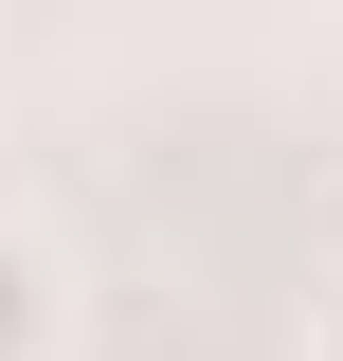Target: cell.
<instances>
[{
  "instance_id": "1",
  "label": "cell",
  "mask_w": 343,
  "mask_h": 361,
  "mask_svg": "<svg viewBox=\"0 0 343 361\" xmlns=\"http://www.w3.org/2000/svg\"><path fill=\"white\" fill-rule=\"evenodd\" d=\"M54 343H73V271L0 217V361H54Z\"/></svg>"
},
{
  "instance_id": "2",
  "label": "cell",
  "mask_w": 343,
  "mask_h": 361,
  "mask_svg": "<svg viewBox=\"0 0 343 361\" xmlns=\"http://www.w3.org/2000/svg\"><path fill=\"white\" fill-rule=\"evenodd\" d=\"M307 361H343V271H325V289H307Z\"/></svg>"
}]
</instances>
